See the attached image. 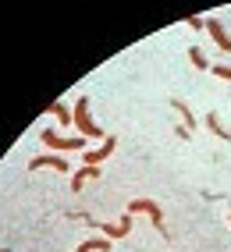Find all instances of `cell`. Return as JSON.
Instances as JSON below:
<instances>
[{
    "mask_svg": "<svg viewBox=\"0 0 231 252\" xmlns=\"http://www.w3.org/2000/svg\"><path fill=\"white\" fill-rule=\"evenodd\" d=\"M71 114H75V128L82 131V139H107L103 131H100V125L93 121V114H89V96H82Z\"/></svg>",
    "mask_w": 231,
    "mask_h": 252,
    "instance_id": "1",
    "label": "cell"
},
{
    "mask_svg": "<svg viewBox=\"0 0 231 252\" xmlns=\"http://www.w3.org/2000/svg\"><path fill=\"white\" fill-rule=\"evenodd\" d=\"M39 139H43V146H46V149H54V153H71V149H86V139H61L54 128L39 131Z\"/></svg>",
    "mask_w": 231,
    "mask_h": 252,
    "instance_id": "2",
    "label": "cell"
},
{
    "mask_svg": "<svg viewBox=\"0 0 231 252\" xmlns=\"http://www.w3.org/2000/svg\"><path fill=\"white\" fill-rule=\"evenodd\" d=\"M128 213H146L153 220V227L164 231V210L153 203V199H135V203H128Z\"/></svg>",
    "mask_w": 231,
    "mask_h": 252,
    "instance_id": "3",
    "label": "cell"
},
{
    "mask_svg": "<svg viewBox=\"0 0 231 252\" xmlns=\"http://www.w3.org/2000/svg\"><path fill=\"white\" fill-rule=\"evenodd\" d=\"M114 146H118V139H103V146H96V149H86V163H93V167H100L103 160H110V153H114Z\"/></svg>",
    "mask_w": 231,
    "mask_h": 252,
    "instance_id": "4",
    "label": "cell"
},
{
    "mask_svg": "<svg viewBox=\"0 0 231 252\" xmlns=\"http://www.w3.org/2000/svg\"><path fill=\"white\" fill-rule=\"evenodd\" d=\"M93 227H100L107 238H128V234H132V213L121 217V224H93Z\"/></svg>",
    "mask_w": 231,
    "mask_h": 252,
    "instance_id": "5",
    "label": "cell"
},
{
    "mask_svg": "<svg viewBox=\"0 0 231 252\" xmlns=\"http://www.w3.org/2000/svg\"><path fill=\"white\" fill-rule=\"evenodd\" d=\"M32 171H36V167H54V171H68V160H64V157H57V153H46V157H32Z\"/></svg>",
    "mask_w": 231,
    "mask_h": 252,
    "instance_id": "6",
    "label": "cell"
},
{
    "mask_svg": "<svg viewBox=\"0 0 231 252\" xmlns=\"http://www.w3.org/2000/svg\"><path fill=\"white\" fill-rule=\"evenodd\" d=\"M206 32L213 36V43H217L224 54H231V36L224 32V25H221V22H213V18H210V22H206Z\"/></svg>",
    "mask_w": 231,
    "mask_h": 252,
    "instance_id": "7",
    "label": "cell"
},
{
    "mask_svg": "<svg viewBox=\"0 0 231 252\" xmlns=\"http://www.w3.org/2000/svg\"><path fill=\"white\" fill-rule=\"evenodd\" d=\"M89 178H100V167H93V163H86V167H78V171H75V178H71V189L78 192V189H82V185H86Z\"/></svg>",
    "mask_w": 231,
    "mask_h": 252,
    "instance_id": "8",
    "label": "cell"
},
{
    "mask_svg": "<svg viewBox=\"0 0 231 252\" xmlns=\"http://www.w3.org/2000/svg\"><path fill=\"white\" fill-rule=\"evenodd\" d=\"M206 128L213 131V135H217V139H224V142H231V131L221 125V117L217 114H206Z\"/></svg>",
    "mask_w": 231,
    "mask_h": 252,
    "instance_id": "9",
    "label": "cell"
},
{
    "mask_svg": "<svg viewBox=\"0 0 231 252\" xmlns=\"http://www.w3.org/2000/svg\"><path fill=\"white\" fill-rule=\"evenodd\" d=\"M110 249V238H89V242H82L75 252H107Z\"/></svg>",
    "mask_w": 231,
    "mask_h": 252,
    "instance_id": "10",
    "label": "cell"
},
{
    "mask_svg": "<svg viewBox=\"0 0 231 252\" xmlns=\"http://www.w3.org/2000/svg\"><path fill=\"white\" fill-rule=\"evenodd\" d=\"M189 61H192V68H199V71H210V68H213V64L206 61V54H203L199 46H192V50H189Z\"/></svg>",
    "mask_w": 231,
    "mask_h": 252,
    "instance_id": "11",
    "label": "cell"
},
{
    "mask_svg": "<svg viewBox=\"0 0 231 252\" xmlns=\"http://www.w3.org/2000/svg\"><path fill=\"white\" fill-rule=\"evenodd\" d=\"M174 110L181 114V125H185V128L192 131V128H196V117H192V110L185 107V99H174Z\"/></svg>",
    "mask_w": 231,
    "mask_h": 252,
    "instance_id": "12",
    "label": "cell"
},
{
    "mask_svg": "<svg viewBox=\"0 0 231 252\" xmlns=\"http://www.w3.org/2000/svg\"><path fill=\"white\" fill-rule=\"evenodd\" d=\"M50 114H57V117H61V125H75V114L64 107L61 99H57V103H50Z\"/></svg>",
    "mask_w": 231,
    "mask_h": 252,
    "instance_id": "13",
    "label": "cell"
},
{
    "mask_svg": "<svg viewBox=\"0 0 231 252\" xmlns=\"http://www.w3.org/2000/svg\"><path fill=\"white\" fill-rule=\"evenodd\" d=\"M210 71L217 78H224V82H231V68H228V64H217V68H210Z\"/></svg>",
    "mask_w": 231,
    "mask_h": 252,
    "instance_id": "14",
    "label": "cell"
},
{
    "mask_svg": "<svg viewBox=\"0 0 231 252\" xmlns=\"http://www.w3.org/2000/svg\"><path fill=\"white\" fill-rule=\"evenodd\" d=\"M189 29H196V32H199V29H206V22L199 18V14H189Z\"/></svg>",
    "mask_w": 231,
    "mask_h": 252,
    "instance_id": "15",
    "label": "cell"
},
{
    "mask_svg": "<svg viewBox=\"0 0 231 252\" xmlns=\"http://www.w3.org/2000/svg\"><path fill=\"white\" fill-rule=\"evenodd\" d=\"M0 252H7V249H0Z\"/></svg>",
    "mask_w": 231,
    "mask_h": 252,
    "instance_id": "16",
    "label": "cell"
}]
</instances>
